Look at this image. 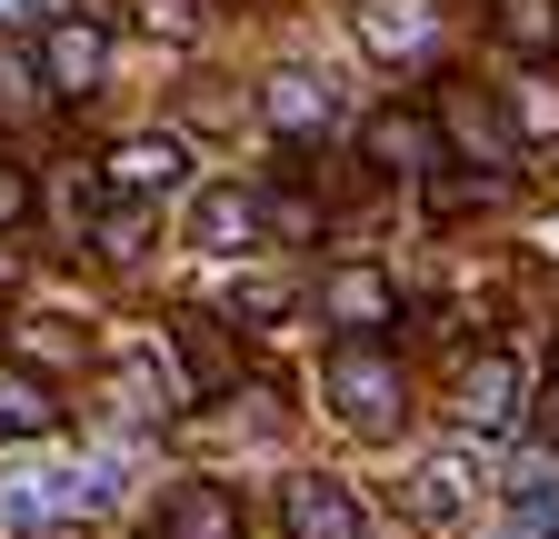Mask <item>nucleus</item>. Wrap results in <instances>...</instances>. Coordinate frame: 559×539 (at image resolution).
Returning <instances> with one entry per match:
<instances>
[{
	"mask_svg": "<svg viewBox=\"0 0 559 539\" xmlns=\"http://www.w3.org/2000/svg\"><path fill=\"white\" fill-rule=\"evenodd\" d=\"M140 240H151V200H120L100 220V260H140Z\"/></svg>",
	"mask_w": 559,
	"mask_h": 539,
	"instance_id": "obj_24",
	"label": "nucleus"
},
{
	"mask_svg": "<svg viewBox=\"0 0 559 539\" xmlns=\"http://www.w3.org/2000/svg\"><path fill=\"white\" fill-rule=\"evenodd\" d=\"M190 180V151L170 141V130H140V141H120L110 160H100V190H120V200H151V211H160V200Z\"/></svg>",
	"mask_w": 559,
	"mask_h": 539,
	"instance_id": "obj_7",
	"label": "nucleus"
},
{
	"mask_svg": "<svg viewBox=\"0 0 559 539\" xmlns=\"http://www.w3.org/2000/svg\"><path fill=\"white\" fill-rule=\"evenodd\" d=\"M40 211V190H31V170H11V160H0V240H11L21 220Z\"/></svg>",
	"mask_w": 559,
	"mask_h": 539,
	"instance_id": "obj_26",
	"label": "nucleus"
},
{
	"mask_svg": "<svg viewBox=\"0 0 559 539\" xmlns=\"http://www.w3.org/2000/svg\"><path fill=\"white\" fill-rule=\"evenodd\" d=\"M260 120L280 130V141H320V130L340 120V100H330V81H310V71H280V81L260 91Z\"/></svg>",
	"mask_w": 559,
	"mask_h": 539,
	"instance_id": "obj_13",
	"label": "nucleus"
},
{
	"mask_svg": "<svg viewBox=\"0 0 559 539\" xmlns=\"http://www.w3.org/2000/svg\"><path fill=\"white\" fill-rule=\"evenodd\" d=\"M60 430V390L21 360H0V440H50Z\"/></svg>",
	"mask_w": 559,
	"mask_h": 539,
	"instance_id": "obj_15",
	"label": "nucleus"
},
{
	"mask_svg": "<svg viewBox=\"0 0 559 539\" xmlns=\"http://www.w3.org/2000/svg\"><path fill=\"white\" fill-rule=\"evenodd\" d=\"M489 31L510 60H559V0H489Z\"/></svg>",
	"mask_w": 559,
	"mask_h": 539,
	"instance_id": "obj_18",
	"label": "nucleus"
},
{
	"mask_svg": "<svg viewBox=\"0 0 559 539\" xmlns=\"http://www.w3.org/2000/svg\"><path fill=\"white\" fill-rule=\"evenodd\" d=\"M320 320L340 330V340H370V330L400 320V280L380 260H340V270H320Z\"/></svg>",
	"mask_w": 559,
	"mask_h": 539,
	"instance_id": "obj_4",
	"label": "nucleus"
},
{
	"mask_svg": "<svg viewBox=\"0 0 559 539\" xmlns=\"http://www.w3.org/2000/svg\"><path fill=\"white\" fill-rule=\"evenodd\" d=\"M21 11H31V0H0V21H21Z\"/></svg>",
	"mask_w": 559,
	"mask_h": 539,
	"instance_id": "obj_31",
	"label": "nucleus"
},
{
	"mask_svg": "<svg viewBox=\"0 0 559 539\" xmlns=\"http://www.w3.org/2000/svg\"><path fill=\"white\" fill-rule=\"evenodd\" d=\"M170 350H180V390H190V399H221V390L240 380L230 320H210V310H180V320H170Z\"/></svg>",
	"mask_w": 559,
	"mask_h": 539,
	"instance_id": "obj_9",
	"label": "nucleus"
},
{
	"mask_svg": "<svg viewBox=\"0 0 559 539\" xmlns=\"http://www.w3.org/2000/svg\"><path fill=\"white\" fill-rule=\"evenodd\" d=\"M349 40L370 60H390V71H419V60L440 50V0H360V11H349Z\"/></svg>",
	"mask_w": 559,
	"mask_h": 539,
	"instance_id": "obj_3",
	"label": "nucleus"
},
{
	"mask_svg": "<svg viewBox=\"0 0 559 539\" xmlns=\"http://www.w3.org/2000/svg\"><path fill=\"white\" fill-rule=\"evenodd\" d=\"M81 11H110V0H81Z\"/></svg>",
	"mask_w": 559,
	"mask_h": 539,
	"instance_id": "obj_32",
	"label": "nucleus"
},
{
	"mask_svg": "<svg viewBox=\"0 0 559 539\" xmlns=\"http://www.w3.org/2000/svg\"><path fill=\"white\" fill-rule=\"evenodd\" d=\"M40 100H50V81H40V60L0 40V130H21V120H40Z\"/></svg>",
	"mask_w": 559,
	"mask_h": 539,
	"instance_id": "obj_20",
	"label": "nucleus"
},
{
	"mask_svg": "<svg viewBox=\"0 0 559 539\" xmlns=\"http://www.w3.org/2000/svg\"><path fill=\"white\" fill-rule=\"evenodd\" d=\"M70 510H81L70 469H21V480H0V529H11V539H40V529H60Z\"/></svg>",
	"mask_w": 559,
	"mask_h": 539,
	"instance_id": "obj_12",
	"label": "nucleus"
},
{
	"mask_svg": "<svg viewBox=\"0 0 559 539\" xmlns=\"http://www.w3.org/2000/svg\"><path fill=\"white\" fill-rule=\"evenodd\" d=\"M400 500H409V519H419V529L469 519V500H479V459H469V450H430V459L409 469V490H400Z\"/></svg>",
	"mask_w": 559,
	"mask_h": 539,
	"instance_id": "obj_10",
	"label": "nucleus"
},
{
	"mask_svg": "<svg viewBox=\"0 0 559 539\" xmlns=\"http://www.w3.org/2000/svg\"><path fill=\"white\" fill-rule=\"evenodd\" d=\"M280 310H290V280H270V270H250V280H230V330H270Z\"/></svg>",
	"mask_w": 559,
	"mask_h": 539,
	"instance_id": "obj_22",
	"label": "nucleus"
},
{
	"mask_svg": "<svg viewBox=\"0 0 559 539\" xmlns=\"http://www.w3.org/2000/svg\"><path fill=\"white\" fill-rule=\"evenodd\" d=\"M40 81H50V100H91V91L110 81V31H100L91 11L50 21V31H40Z\"/></svg>",
	"mask_w": 559,
	"mask_h": 539,
	"instance_id": "obj_5",
	"label": "nucleus"
},
{
	"mask_svg": "<svg viewBox=\"0 0 559 539\" xmlns=\"http://www.w3.org/2000/svg\"><path fill=\"white\" fill-rule=\"evenodd\" d=\"M260 240V190L221 180V190H200V211H190V250H250Z\"/></svg>",
	"mask_w": 559,
	"mask_h": 539,
	"instance_id": "obj_14",
	"label": "nucleus"
},
{
	"mask_svg": "<svg viewBox=\"0 0 559 539\" xmlns=\"http://www.w3.org/2000/svg\"><path fill=\"white\" fill-rule=\"evenodd\" d=\"M140 31H160V40H190V31H200V11H190V0H140Z\"/></svg>",
	"mask_w": 559,
	"mask_h": 539,
	"instance_id": "obj_27",
	"label": "nucleus"
},
{
	"mask_svg": "<svg viewBox=\"0 0 559 539\" xmlns=\"http://www.w3.org/2000/svg\"><path fill=\"white\" fill-rule=\"evenodd\" d=\"M280 529H290V539H370L349 480H330V469H300V480L280 490Z\"/></svg>",
	"mask_w": 559,
	"mask_h": 539,
	"instance_id": "obj_8",
	"label": "nucleus"
},
{
	"mask_svg": "<svg viewBox=\"0 0 559 539\" xmlns=\"http://www.w3.org/2000/svg\"><path fill=\"white\" fill-rule=\"evenodd\" d=\"M539 420H549V440H559V350H549V380H539Z\"/></svg>",
	"mask_w": 559,
	"mask_h": 539,
	"instance_id": "obj_29",
	"label": "nucleus"
},
{
	"mask_svg": "<svg viewBox=\"0 0 559 539\" xmlns=\"http://www.w3.org/2000/svg\"><path fill=\"white\" fill-rule=\"evenodd\" d=\"M440 110H450V141L469 151V170H500V160L520 151V141H510V120H489V110H479V91H460V81H450V100H440Z\"/></svg>",
	"mask_w": 559,
	"mask_h": 539,
	"instance_id": "obj_19",
	"label": "nucleus"
},
{
	"mask_svg": "<svg viewBox=\"0 0 559 539\" xmlns=\"http://www.w3.org/2000/svg\"><path fill=\"white\" fill-rule=\"evenodd\" d=\"M320 380H330V410H340V430H349V440H390V430L409 420L400 350H380V340H340Z\"/></svg>",
	"mask_w": 559,
	"mask_h": 539,
	"instance_id": "obj_1",
	"label": "nucleus"
},
{
	"mask_svg": "<svg viewBox=\"0 0 559 539\" xmlns=\"http://www.w3.org/2000/svg\"><path fill=\"white\" fill-rule=\"evenodd\" d=\"M510 490H520V510H530V500H559V440L520 450V469H510Z\"/></svg>",
	"mask_w": 559,
	"mask_h": 539,
	"instance_id": "obj_25",
	"label": "nucleus"
},
{
	"mask_svg": "<svg viewBox=\"0 0 559 539\" xmlns=\"http://www.w3.org/2000/svg\"><path fill=\"white\" fill-rule=\"evenodd\" d=\"M91 340L70 320H21V370H60V360H81Z\"/></svg>",
	"mask_w": 559,
	"mask_h": 539,
	"instance_id": "obj_23",
	"label": "nucleus"
},
{
	"mask_svg": "<svg viewBox=\"0 0 559 539\" xmlns=\"http://www.w3.org/2000/svg\"><path fill=\"white\" fill-rule=\"evenodd\" d=\"M500 190H510V170H469V160H440L430 180H419V200H430V220H469V211H489Z\"/></svg>",
	"mask_w": 559,
	"mask_h": 539,
	"instance_id": "obj_17",
	"label": "nucleus"
},
{
	"mask_svg": "<svg viewBox=\"0 0 559 539\" xmlns=\"http://www.w3.org/2000/svg\"><path fill=\"white\" fill-rule=\"evenodd\" d=\"M510 141H520V151H549V141H559V91H549V81H520V91H510Z\"/></svg>",
	"mask_w": 559,
	"mask_h": 539,
	"instance_id": "obj_21",
	"label": "nucleus"
},
{
	"mask_svg": "<svg viewBox=\"0 0 559 539\" xmlns=\"http://www.w3.org/2000/svg\"><path fill=\"white\" fill-rule=\"evenodd\" d=\"M110 399L130 420H160V410H180V380L160 370V350H120L110 360Z\"/></svg>",
	"mask_w": 559,
	"mask_h": 539,
	"instance_id": "obj_16",
	"label": "nucleus"
},
{
	"mask_svg": "<svg viewBox=\"0 0 559 539\" xmlns=\"http://www.w3.org/2000/svg\"><path fill=\"white\" fill-rule=\"evenodd\" d=\"M151 539H240V490H221V480H180V490L160 500Z\"/></svg>",
	"mask_w": 559,
	"mask_h": 539,
	"instance_id": "obj_11",
	"label": "nucleus"
},
{
	"mask_svg": "<svg viewBox=\"0 0 559 539\" xmlns=\"http://www.w3.org/2000/svg\"><path fill=\"white\" fill-rule=\"evenodd\" d=\"M450 420H460L469 440H510V430H520V360H510V350H469V360L450 370Z\"/></svg>",
	"mask_w": 559,
	"mask_h": 539,
	"instance_id": "obj_2",
	"label": "nucleus"
},
{
	"mask_svg": "<svg viewBox=\"0 0 559 539\" xmlns=\"http://www.w3.org/2000/svg\"><path fill=\"white\" fill-rule=\"evenodd\" d=\"M510 539H559V500H530V510L510 519Z\"/></svg>",
	"mask_w": 559,
	"mask_h": 539,
	"instance_id": "obj_28",
	"label": "nucleus"
},
{
	"mask_svg": "<svg viewBox=\"0 0 559 539\" xmlns=\"http://www.w3.org/2000/svg\"><path fill=\"white\" fill-rule=\"evenodd\" d=\"M11 280H21V260H11V250H0V290H11Z\"/></svg>",
	"mask_w": 559,
	"mask_h": 539,
	"instance_id": "obj_30",
	"label": "nucleus"
},
{
	"mask_svg": "<svg viewBox=\"0 0 559 539\" xmlns=\"http://www.w3.org/2000/svg\"><path fill=\"white\" fill-rule=\"evenodd\" d=\"M360 160H370L380 180H430L450 151H440L430 110H400V100H390V110H370V120H360Z\"/></svg>",
	"mask_w": 559,
	"mask_h": 539,
	"instance_id": "obj_6",
	"label": "nucleus"
}]
</instances>
